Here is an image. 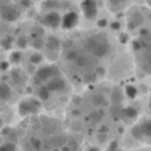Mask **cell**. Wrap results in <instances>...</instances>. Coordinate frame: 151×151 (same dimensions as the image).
<instances>
[{"label": "cell", "instance_id": "obj_24", "mask_svg": "<svg viewBox=\"0 0 151 151\" xmlns=\"http://www.w3.org/2000/svg\"><path fill=\"white\" fill-rule=\"evenodd\" d=\"M126 0H109V5L113 9H119V8L123 7Z\"/></svg>", "mask_w": 151, "mask_h": 151}, {"label": "cell", "instance_id": "obj_23", "mask_svg": "<svg viewBox=\"0 0 151 151\" xmlns=\"http://www.w3.org/2000/svg\"><path fill=\"white\" fill-rule=\"evenodd\" d=\"M16 150V145L15 142H5V143L1 145V147H0V151H15Z\"/></svg>", "mask_w": 151, "mask_h": 151}, {"label": "cell", "instance_id": "obj_3", "mask_svg": "<svg viewBox=\"0 0 151 151\" xmlns=\"http://www.w3.org/2000/svg\"><path fill=\"white\" fill-rule=\"evenodd\" d=\"M40 102L37 101L36 98H32V97H28V98L23 99V101L19 104V114L21 117H28V115H33L36 113L40 111Z\"/></svg>", "mask_w": 151, "mask_h": 151}, {"label": "cell", "instance_id": "obj_13", "mask_svg": "<svg viewBox=\"0 0 151 151\" xmlns=\"http://www.w3.org/2000/svg\"><path fill=\"white\" fill-rule=\"evenodd\" d=\"M50 93H52V91L48 89L47 85H41L39 88L37 96H39V98L41 99V101H48V99H49V97H50Z\"/></svg>", "mask_w": 151, "mask_h": 151}, {"label": "cell", "instance_id": "obj_39", "mask_svg": "<svg viewBox=\"0 0 151 151\" xmlns=\"http://www.w3.org/2000/svg\"><path fill=\"white\" fill-rule=\"evenodd\" d=\"M99 131H101V133H107V131H109V127H107V126H102Z\"/></svg>", "mask_w": 151, "mask_h": 151}, {"label": "cell", "instance_id": "obj_9", "mask_svg": "<svg viewBox=\"0 0 151 151\" xmlns=\"http://www.w3.org/2000/svg\"><path fill=\"white\" fill-rule=\"evenodd\" d=\"M143 23V16L139 11H135L133 12L130 16H129V21H127V27L129 29H135L137 27H139Z\"/></svg>", "mask_w": 151, "mask_h": 151}, {"label": "cell", "instance_id": "obj_17", "mask_svg": "<svg viewBox=\"0 0 151 151\" xmlns=\"http://www.w3.org/2000/svg\"><path fill=\"white\" fill-rule=\"evenodd\" d=\"M122 115L126 118H135L138 115V110L133 106H127L126 109L122 110Z\"/></svg>", "mask_w": 151, "mask_h": 151}, {"label": "cell", "instance_id": "obj_47", "mask_svg": "<svg viewBox=\"0 0 151 151\" xmlns=\"http://www.w3.org/2000/svg\"><path fill=\"white\" fill-rule=\"evenodd\" d=\"M32 1H33V0H32Z\"/></svg>", "mask_w": 151, "mask_h": 151}, {"label": "cell", "instance_id": "obj_42", "mask_svg": "<svg viewBox=\"0 0 151 151\" xmlns=\"http://www.w3.org/2000/svg\"><path fill=\"white\" fill-rule=\"evenodd\" d=\"M88 151H99L98 147H91V149H89Z\"/></svg>", "mask_w": 151, "mask_h": 151}, {"label": "cell", "instance_id": "obj_2", "mask_svg": "<svg viewBox=\"0 0 151 151\" xmlns=\"http://www.w3.org/2000/svg\"><path fill=\"white\" fill-rule=\"evenodd\" d=\"M131 134L137 141H142L151 145V119L147 118L137 123L131 130Z\"/></svg>", "mask_w": 151, "mask_h": 151}, {"label": "cell", "instance_id": "obj_25", "mask_svg": "<svg viewBox=\"0 0 151 151\" xmlns=\"http://www.w3.org/2000/svg\"><path fill=\"white\" fill-rule=\"evenodd\" d=\"M45 44H47V41H44V40H42V37L33 39V41H32V47H33L35 49H41L42 47H45Z\"/></svg>", "mask_w": 151, "mask_h": 151}, {"label": "cell", "instance_id": "obj_12", "mask_svg": "<svg viewBox=\"0 0 151 151\" xmlns=\"http://www.w3.org/2000/svg\"><path fill=\"white\" fill-rule=\"evenodd\" d=\"M11 94H12V90H11V86L8 85L7 82H3L1 86H0V97H1V101L5 102L11 98Z\"/></svg>", "mask_w": 151, "mask_h": 151}, {"label": "cell", "instance_id": "obj_27", "mask_svg": "<svg viewBox=\"0 0 151 151\" xmlns=\"http://www.w3.org/2000/svg\"><path fill=\"white\" fill-rule=\"evenodd\" d=\"M78 53L76 52V50H68V52H66V55H65V57H66V60H69V61H72V63H74L76 60H77V57H78Z\"/></svg>", "mask_w": 151, "mask_h": 151}, {"label": "cell", "instance_id": "obj_11", "mask_svg": "<svg viewBox=\"0 0 151 151\" xmlns=\"http://www.w3.org/2000/svg\"><path fill=\"white\" fill-rule=\"evenodd\" d=\"M45 47H47L49 50L57 52V50L60 49V47H61V42H60V40H58L57 37L49 36V37H48V40H47V44H45Z\"/></svg>", "mask_w": 151, "mask_h": 151}, {"label": "cell", "instance_id": "obj_37", "mask_svg": "<svg viewBox=\"0 0 151 151\" xmlns=\"http://www.w3.org/2000/svg\"><path fill=\"white\" fill-rule=\"evenodd\" d=\"M118 28H119V23H117V21H115V23L111 24V29H114V31H115V29H118Z\"/></svg>", "mask_w": 151, "mask_h": 151}, {"label": "cell", "instance_id": "obj_40", "mask_svg": "<svg viewBox=\"0 0 151 151\" xmlns=\"http://www.w3.org/2000/svg\"><path fill=\"white\" fill-rule=\"evenodd\" d=\"M146 35H149V31L147 29H141V36H146Z\"/></svg>", "mask_w": 151, "mask_h": 151}, {"label": "cell", "instance_id": "obj_32", "mask_svg": "<svg viewBox=\"0 0 151 151\" xmlns=\"http://www.w3.org/2000/svg\"><path fill=\"white\" fill-rule=\"evenodd\" d=\"M19 1H20V4L25 8H29L31 4H32V0H19Z\"/></svg>", "mask_w": 151, "mask_h": 151}, {"label": "cell", "instance_id": "obj_45", "mask_svg": "<svg viewBox=\"0 0 151 151\" xmlns=\"http://www.w3.org/2000/svg\"><path fill=\"white\" fill-rule=\"evenodd\" d=\"M149 65H150V68H151V60L149 61Z\"/></svg>", "mask_w": 151, "mask_h": 151}, {"label": "cell", "instance_id": "obj_4", "mask_svg": "<svg viewBox=\"0 0 151 151\" xmlns=\"http://www.w3.org/2000/svg\"><path fill=\"white\" fill-rule=\"evenodd\" d=\"M61 73L55 65H48V66H42L36 74V82L41 83L42 85V81H47V80H52V78L56 77H60Z\"/></svg>", "mask_w": 151, "mask_h": 151}, {"label": "cell", "instance_id": "obj_36", "mask_svg": "<svg viewBox=\"0 0 151 151\" xmlns=\"http://www.w3.org/2000/svg\"><path fill=\"white\" fill-rule=\"evenodd\" d=\"M73 129L74 130H77V131H80L81 130V125L78 122H76V123H73Z\"/></svg>", "mask_w": 151, "mask_h": 151}, {"label": "cell", "instance_id": "obj_19", "mask_svg": "<svg viewBox=\"0 0 151 151\" xmlns=\"http://www.w3.org/2000/svg\"><path fill=\"white\" fill-rule=\"evenodd\" d=\"M21 60H23V55L20 52H17V50H15V52H12L9 55V63L19 64V63H21Z\"/></svg>", "mask_w": 151, "mask_h": 151}, {"label": "cell", "instance_id": "obj_15", "mask_svg": "<svg viewBox=\"0 0 151 151\" xmlns=\"http://www.w3.org/2000/svg\"><path fill=\"white\" fill-rule=\"evenodd\" d=\"M93 105L96 107L102 109V107H106L107 106V101H106V98H105L104 96H94L93 97Z\"/></svg>", "mask_w": 151, "mask_h": 151}, {"label": "cell", "instance_id": "obj_41", "mask_svg": "<svg viewBox=\"0 0 151 151\" xmlns=\"http://www.w3.org/2000/svg\"><path fill=\"white\" fill-rule=\"evenodd\" d=\"M107 151H117V149H115V143H113L111 147H110V149L107 150Z\"/></svg>", "mask_w": 151, "mask_h": 151}, {"label": "cell", "instance_id": "obj_5", "mask_svg": "<svg viewBox=\"0 0 151 151\" xmlns=\"http://www.w3.org/2000/svg\"><path fill=\"white\" fill-rule=\"evenodd\" d=\"M20 17V11L12 4H5L3 3L1 5V19L7 23H12V21L17 20Z\"/></svg>", "mask_w": 151, "mask_h": 151}, {"label": "cell", "instance_id": "obj_8", "mask_svg": "<svg viewBox=\"0 0 151 151\" xmlns=\"http://www.w3.org/2000/svg\"><path fill=\"white\" fill-rule=\"evenodd\" d=\"M47 86H48V89H49L50 91L56 93V91H63V90H65L66 86H68V83H66V81L64 80V78L56 77V78H52V80L48 81Z\"/></svg>", "mask_w": 151, "mask_h": 151}, {"label": "cell", "instance_id": "obj_20", "mask_svg": "<svg viewBox=\"0 0 151 151\" xmlns=\"http://www.w3.org/2000/svg\"><path fill=\"white\" fill-rule=\"evenodd\" d=\"M31 35L35 37V39H39V37H41L42 35H44V29H42V27H32L31 28Z\"/></svg>", "mask_w": 151, "mask_h": 151}, {"label": "cell", "instance_id": "obj_30", "mask_svg": "<svg viewBox=\"0 0 151 151\" xmlns=\"http://www.w3.org/2000/svg\"><path fill=\"white\" fill-rule=\"evenodd\" d=\"M8 138H9V141L11 142H15L16 139H17V134H16V131H11L9 134H8Z\"/></svg>", "mask_w": 151, "mask_h": 151}, {"label": "cell", "instance_id": "obj_43", "mask_svg": "<svg viewBox=\"0 0 151 151\" xmlns=\"http://www.w3.org/2000/svg\"><path fill=\"white\" fill-rule=\"evenodd\" d=\"M147 4H149L150 7H151V0H147Z\"/></svg>", "mask_w": 151, "mask_h": 151}, {"label": "cell", "instance_id": "obj_46", "mask_svg": "<svg viewBox=\"0 0 151 151\" xmlns=\"http://www.w3.org/2000/svg\"><path fill=\"white\" fill-rule=\"evenodd\" d=\"M11 1H15V0H11Z\"/></svg>", "mask_w": 151, "mask_h": 151}, {"label": "cell", "instance_id": "obj_26", "mask_svg": "<svg viewBox=\"0 0 151 151\" xmlns=\"http://www.w3.org/2000/svg\"><path fill=\"white\" fill-rule=\"evenodd\" d=\"M16 45H17L19 48H27L28 47V39H27L25 36H21V37H19L17 40H16Z\"/></svg>", "mask_w": 151, "mask_h": 151}, {"label": "cell", "instance_id": "obj_35", "mask_svg": "<svg viewBox=\"0 0 151 151\" xmlns=\"http://www.w3.org/2000/svg\"><path fill=\"white\" fill-rule=\"evenodd\" d=\"M8 65H9V64H8L7 61H3V63H1V70H7Z\"/></svg>", "mask_w": 151, "mask_h": 151}, {"label": "cell", "instance_id": "obj_29", "mask_svg": "<svg viewBox=\"0 0 151 151\" xmlns=\"http://www.w3.org/2000/svg\"><path fill=\"white\" fill-rule=\"evenodd\" d=\"M32 146H33L35 150H39L40 147H41V141H40V139H35V141H32Z\"/></svg>", "mask_w": 151, "mask_h": 151}, {"label": "cell", "instance_id": "obj_14", "mask_svg": "<svg viewBox=\"0 0 151 151\" xmlns=\"http://www.w3.org/2000/svg\"><path fill=\"white\" fill-rule=\"evenodd\" d=\"M74 64L78 66V68H86V66H89L91 64V61H90V58L88 57V56H85V55H80L77 57V60L74 61Z\"/></svg>", "mask_w": 151, "mask_h": 151}, {"label": "cell", "instance_id": "obj_18", "mask_svg": "<svg viewBox=\"0 0 151 151\" xmlns=\"http://www.w3.org/2000/svg\"><path fill=\"white\" fill-rule=\"evenodd\" d=\"M121 101H122V93L119 89H114L111 93V102L114 105H119Z\"/></svg>", "mask_w": 151, "mask_h": 151}, {"label": "cell", "instance_id": "obj_16", "mask_svg": "<svg viewBox=\"0 0 151 151\" xmlns=\"http://www.w3.org/2000/svg\"><path fill=\"white\" fill-rule=\"evenodd\" d=\"M11 78H12V81L16 83V85H21V86H23L24 83H25V77H21L20 70H13Z\"/></svg>", "mask_w": 151, "mask_h": 151}, {"label": "cell", "instance_id": "obj_10", "mask_svg": "<svg viewBox=\"0 0 151 151\" xmlns=\"http://www.w3.org/2000/svg\"><path fill=\"white\" fill-rule=\"evenodd\" d=\"M78 23V16L74 12H68L66 15H64L63 17V27L64 28H73L74 25H77Z\"/></svg>", "mask_w": 151, "mask_h": 151}, {"label": "cell", "instance_id": "obj_6", "mask_svg": "<svg viewBox=\"0 0 151 151\" xmlns=\"http://www.w3.org/2000/svg\"><path fill=\"white\" fill-rule=\"evenodd\" d=\"M42 23L49 28H57L60 24H63V17L60 16V13L56 11H49L47 15L42 17Z\"/></svg>", "mask_w": 151, "mask_h": 151}, {"label": "cell", "instance_id": "obj_31", "mask_svg": "<svg viewBox=\"0 0 151 151\" xmlns=\"http://www.w3.org/2000/svg\"><path fill=\"white\" fill-rule=\"evenodd\" d=\"M68 146L72 149V151H76V150H77V147H78V143L76 141H69L68 142Z\"/></svg>", "mask_w": 151, "mask_h": 151}, {"label": "cell", "instance_id": "obj_38", "mask_svg": "<svg viewBox=\"0 0 151 151\" xmlns=\"http://www.w3.org/2000/svg\"><path fill=\"white\" fill-rule=\"evenodd\" d=\"M60 151H72V149L68 146V145H65V146L61 147V150H60Z\"/></svg>", "mask_w": 151, "mask_h": 151}, {"label": "cell", "instance_id": "obj_21", "mask_svg": "<svg viewBox=\"0 0 151 151\" xmlns=\"http://www.w3.org/2000/svg\"><path fill=\"white\" fill-rule=\"evenodd\" d=\"M42 60H44V57H42L41 53H33V55L31 56V64L32 65H40V64L42 63Z\"/></svg>", "mask_w": 151, "mask_h": 151}, {"label": "cell", "instance_id": "obj_28", "mask_svg": "<svg viewBox=\"0 0 151 151\" xmlns=\"http://www.w3.org/2000/svg\"><path fill=\"white\" fill-rule=\"evenodd\" d=\"M57 5H58L57 0H47V1L44 3V8H47V9H49V11H53V8H56Z\"/></svg>", "mask_w": 151, "mask_h": 151}, {"label": "cell", "instance_id": "obj_1", "mask_svg": "<svg viewBox=\"0 0 151 151\" xmlns=\"http://www.w3.org/2000/svg\"><path fill=\"white\" fill-rule=\"evenodd\" d=\"M86 48L96 57H104L110 52V44L107 40H102L96 36H91L86 40Z\"/></svg>", "mask_w": 151, "mask_h": 151}, {"label": "cell", "instance_id": "obj_34", "mask_svg": "<svg viewBox=\"0 0 151 151\" xmlns=\"http://www.w3.org/2000/svg\"><path fill=\"white\" fill-rule=\"evenodd\" d=\"M105 73H106V70H105L104 68H101V66L96 69V76H104Z\"/></svg>", "mask_w": 151, "mask_h": 151}, {"label": "cell", "instance_id": "obj_7", "mask_svg": "<svg viewBox=\"0 0 151 151\" xmlns=\"http://www.w3.org/2000/svg\"><path fill=\"white\" fill-rule=\"evenodd\" d=\"M81 7H82V11H83V13H85L86 19L91 20V19L96 17V15H97L96 0H83Z\"/></svg>", "mask_w": 151, "mask_h": 151}, {"label": "cell", "instance_id": "obj_22", "mask_svg": "<svg viewBox=\"0 0 151 151\" xmlns=\"http://www.w3.org/2000/svg\"><path fill=\"white\" fill-rule=\"evenodd\" d=\"M126 94H127L129 98H135L137 94H138V89L133 85H129L126 86Z\"/></svg>", "mask_w": 151, "mask_h": 151}, {"label": "cell", "instance_id": "obj_44", "mask_svg": "<svg viewBox=\"0 0 151 151\" xmlns=\"http://www.w3.org/2000/svg\"><path fill=\"white\" fill-rule=\"evenodd\" d=\"M149 106H150V109H151V98H150V102H149Z\"/></svg>", "mask_w": 151, "mask_h": 151}, {"label": "cell", "instance_id": "obj_33", "mask_svg": "<svg viewBox=\"0 0 151 151\" xmlns=\"http://www.w3.org/2000/svg\"><path fill=\"white\" fill-rule=\"evenodd\" d=\"M107 23H109V21H107L106 19H101V20H98V23H97V24H98L99 28H104V27L107 25Z\"/></svg>", "mask_w": 151, "mask_h": 151}]
</instances>
